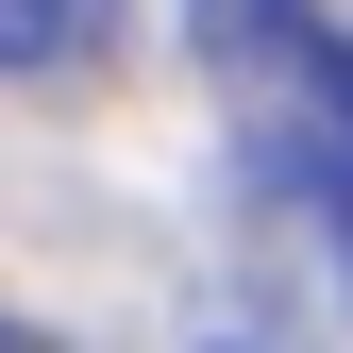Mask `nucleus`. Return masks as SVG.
Instances as JSON below:
<instances>
[{
    "instance_id": "obj_1",
    "label": "nucleus",
    "mask_w": 353,
    "mask_h": 353,
    "mask_svg": "<svg viewBox=\"0 0 353 353\" xmlns=\"http://www.w3.org/2000/svg\"><path fill=\"white\" fill-rule=\"evenodd\" d=\"M336 336H353V168L303 118H270L236 168V270L202 286L185 353H336Z\"/></svg>"
},
{
    "instance_id": "obj_2",
    "label": "nucleus",
    "mask_w": 353,
    "mask_h": 353,
    "mask_svg": "<svg viewBox=\"0 0 353 353\" xmlns=\"http://www.w3.org/2000/svg\"><path fill=\"white\" fill-rule=\"evenodd\" d=\"M118 34H135V0H0V68L17 84H84Z\"/></svg>"
},
{
    "instance_id": "obj_3",
    "label": "nucleus",
    "mask_w": 353,
    "mask_h": 353,
    "mask_svg": "<svg viewBox=\"0 0 353 353\" xmlns=\"http://www.w3.org/2000/svg\"><path fill=\"white\" fill-rule=\"evenodd\" d=\"M270 51H286V84H303V101H320L336 135H353V51H336V34H303L286 0H270Z\"/></svg>"
},
{
    "instance_id": "obj_4",
    "label": "nucleus",
    "mask_w": 353,
    "mask_h": 353,
    "mask_svg": "<svg viewBox=\"0 0 353 353\" xmlns=\"http://www.w3.org/2000/svg\"><path fill=\"white\" fill-rule=\"evenodd\" d=\"M0 353H68V336H0Z\"/></svg>"
}]
</instances>
